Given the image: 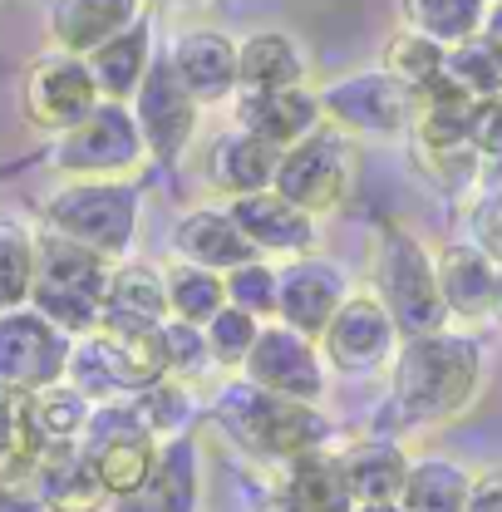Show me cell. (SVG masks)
Here are the masks:
<instances>
[{"label":"cell","instance_id":"24","mask_svg":"<svg viewBox=\"0 0 502 512\" xmlns=\"http://www.w3.org/2000/svg\"><path fill=\"white\" fill-rule=\"evenodd\" d=\"M306 74H311V60L286 30H256L237 45V94L301 89Z\"/></svg>","mask_w":502,"mask_h":512},{"label":"cell","instance_id":"27","mask_svg":"<svg viewBox=\"0 0 502 512\" xmlns=\"http://www.w3.org/2000/svg\"><path fill=\"white\" fill-rule=\"evenodd\" d=\"M197 488H202V478H197V444L183 434V439L158 448L153 478L133 498L114 503V508L119 512H197Z\"/></svg>","mask_w":502,"mask_h":512},{"label":"cell","instance_id":"43","mask_svg":"<svg viewBox=\"0 0 502 512\" xmlns=\"http://www.w3.org/2000/svg\"><path fill=\"white\" fill-rule=\"evenodd\" d=\"M473 148L483 163H502V99H488L473 109V128H468Z\"/></svg>","mask_w":502,"mask_h":512},{"label":"cell","instance_id":"28","mask_svg":"<svg viewBox=\"0 0 502 512\" xmlns=\"http://www.w3.org/2000/svg\"><path fill=\"white\" fill-rule=\"evenodd\" d=\"M281 508L286 512H355L350 483L340 473V453L315 448L286 463V483H281Z\"/></svg>","mask_w":502,"mask_h":512},{"label":"cell","instance_id":"39","mask_svg":"<svg viewBox=\"0 0 502 512\" xmlns=\"http://www.w3.org/2000/svg\"><path fill=\"white\" fill-rule=\"evenodd\" d=\"M89 414H94V404L64 380L35 394V424H40L45 444H79L89 429Z\"/></svg>","mask_w":502,"mask_h":512},{"label":"cell","instance_id":"50","mask_svg":"<svg viewBox=\"0 0 502 512\" xmlns=\"http://www.w3.org/2000/svg\"><path fill=\"white\" fill-rule=\"evenodd\" d=\"M158 5H183V0H158Z\"/></svg>","mask_w":502,"mask_h":512},{"label":"cell","instance_id":"48","mask_svg":"<svg viewBox=\"0 0 502 512\" xmlns=\"http://www.w3.org/2000/svg\"><path fill=\"white\" fill-rule=\"evenodd\" d=\"M355 512H399V503H379V508H355Z\"/></svg>","mask_w":502,"mask_h":512},{"label":"cell","instance_id":"7","mask_svg":"<svg viewBox=\"0 0 502 512\" xmlns=\"http://www.w3.org/2000/svg\"><path fill=\"white\" fill-rule=\"evenodd\" d=\"M79 448H84V458L94 463V478H99L104 498H109V503H124V498H133V493L153 478L158 448L163 444L143 429V419L133 414L128 399H114V404H94Z\"/></svg>","mask_w":502,"mask_h":512},{"label":"cell","instance_id":"14","mask_svg":"<svg viewBox=\"0 0 502 512\" xmlns=\"http://www.w3.org/2000/svg\"><path fill=\"white\" fill-rule=\"evenodd\" d=\"M242 380L276 399H291V404H320L325 399V360H320L315 340L266 320L247 365H242Z\"/></svg>","mask_w":502,"mask_h":512},{"label":"cell","instance_id":"49","mask_svg":"<svg viewBox=\"0 0 502 512\" xmlns=\"http://www.w3.org/2000/svg\"><path fill=\"white\" fill-rule=\"evenodd\" d=\"M493 320L502 325V276H498V306H493Z\"/></svg>","mask_w":502,"mask_h":512},{"label":"cell","instance_id":"38","mask_svg":"<svg viewBox=\"0 0 502 512\" xmlns=\"http://www.w3.org/2000/svg\"><path fill=\"white\" fill-rule=\"evenodd\" d=\"M443 60H448V50L434 45V40H424V35H414V30H394L389 45H384V74L399 79L409 94L434 84L443 74Z\"/></svg>","mask_w":502,"mask_h":512},{"label":"cell","instance_id":"10","mask_svg":"<svg viewBox=\"0 0 502 512\" xmlns=\"http://www.w3.org/2000/svg\"><path fill=\"white\" fill-rule=\"evenodd\" d=\"M99 104H104L99 84H94L89 64L79 55L45 50L40 60L25 69V79H20V119L35 133H50V138L69 133L74 124H84Z\"/></svg>","mask_w":502,"mask_h":512},{"label":"cell","instance_id":"37","mask_svg":"<svg viewBox=\"0 0 502 512\" xmlns=\"http://www.w3.org/2000/svg\"><path fill=\"white\" fill-rule=\"evenodd\" d=\"M133 404V414L143 419V429L158 439V444H173V439H183L192 424V394L183 380H168L153 384V389H143V394H133L128 399Z\"/></svg>","mask_w":502,"mask_h":512},{"label":"cell","instance_id":"29","mask_svg":"<svg viewBox=\"0 0 502 512\" xmlns=\"http://www.w3.org/2000/svg\"><path fill=\"white\" fill-rule=\"evenodd\" d=\"M468 488H473V473L463 463H453L443 453L409 458L399 512H463L468 508Z\"/></svg>","mask_w":502,"mask_h":512},{"label":"cell","instance_id":"32","mask_svg":"<svg viewBox=\"0 0 502 512\" xmlns=\"http://www.w3.org/2000/svg\"><path fill=\"white\" fill-rule=\"evenodd\" d=\"M40 453H45V439L35 424V394L0 389V483L30 478Z\"/></svg>","mask_w":502,"mask_h":512},{"label":"cell","instance_id":"36","mask_svg":"<svg viewBox=\"0 0 502 512\" xmlns=\"http://www.w3.org/2000/svg\"><path fill=\"white\" fill-rule=\"evenodd\" d=\"M443 74H448V79L473 99V104L502 99V55L483 40V35H473V40L453 45V50H448V60H443Z\"/></svg>","mask_w":502,"mask_h":512},{"label":"cell","instance_id":"19","mask_svg":"<svg viewBox=\"0 0 502 512\" xmlns=\"http://www.w3.org/2000/svg\"><path fill=\"white\" fill-rule=\"evenodd\" d=\"M434 276H439L443 311L453 320H493L502 261H493L478 242H448L434 256Z\"/></svg>","mask_w":502,"mask_h":512},{"label":"cell","instance_id":"31","mask_svg":"<svg viewBox=\"0 0 502 512\" xmlns=\"http://www.w3.org/2000/svg\"><path fill=\"white\" fill-rule=\"evenodd\" d=\"M399 15H404V30L453 50V45L483 35L488 0H399Z\"/></svg>","mask_w":502,"mask_h":512},{"label":"cell","instance_id":"47","mask_svg":"<svg viewBox=\"0 0 502 512\" xmlns=\"http://www.w3.org/2000/svg\"><path fill=\"white\" fill-rule=\"evenodd\" d=\"M20 168H30V158H20V163H0V178H10V173H20Z\"/></svg>","mask_w":502,"mask_h":512},{"label":"cell","instance_id":"42","mask_svg":"<svg viewBox=\"0 0 502 512\" xmlns=\"http://www.w3.org/2000/svg\"><path fill=\"white\" fill-rule=\"evenodd\" d=\"M163 350H168V375L173 380H197L202 370H212V355H207V340L197 325L183 320H163Z\"/></svg>","mask_w":502,"mask_h":512},{"label":"cell","instance_id":"18","mask_svg":"<svg viewBox=\"0 0 502 512\" xmlns=\"http://www.w3.org/2000/svg\"><path fill=\"white\" fill-rule=\"evenodd\" d=\"M168 64L178 84L192 94V104H227L237 99V40L222 30H183L168 50Z\"/></svg>","mask_w":502,"mask_h":512},{"label":"cell","instance_id":"17","mask_svg":"<svg viewBox=\"0 0 502 512\" xmlns=\"http://www.w3.org/2000/svg\"><path fill=\"white\" fill-rule=\"evenodd\" d=\"M276 168H281V148L251 138L242 128H222V133L207 143V153H202V178H207V188L217 192V197H227V202L251 197V192H271Z\"/></svg>","mask_w":502,"mask_h":512},{"label":"cell","instance_id":"12","mask_svg":"<svg viewBox=\"0 0 502 512\" xmlns=\"http://www.w3.org/2000/svg\"><path fill=\"white\" fill-rule=\"evenodd\" d=\"M128 109H133V124H138V138H143V153H148L158 168H178V163L188 158L192 138H197V114H202V109L192 104V94L178 84L168 55L153 60L143 89L133 94Z\"/></svg>","mask_w":502,"mask_h":512},{"label":"cell","instance_id":"20","mask_svg":"<svg viewBox=\"0 0 502 512\" xmlns=\"http://www.w3.org/2000/svg\"><path fill=\"white\" fill-rule=\"evenodd\" d=\"M325 124L315 89H276V94H237L232 99V128H242L251 138L271 143V148H296L306 133Z\"/></svg>","mask_w":502,"mask_h":512},{"label":"cell","instance_id":"30","mask_svg":"<svg viewBox=\"0 0 502 512\" xmlns=\"http://www.w3.org/2000/svg\"><path fill=\"white\" fill-rule=\"evenodd\" d=\"M104 316L128 320H168V286H163V266L153 261H114L109 266V286H104Z\"/></svg>","mask_w":502,"mask_h":512},{"label":"cell","instance_id":"51","mask_svg":"<svg viewBox=\"0 0 502 512\" xmlns=\"http://www.w3.org/2000/svg\"><path fill=\"white\" fill-rule=\"evenodd\" d=\"M498 261H502V252H498Z\"/></svg>","mask_w":502,"mask_h":512},{"label":"cell","instance_id":"11","mask_svg":"<svg viewBox=\"0 0 502 512\" xmlns=\"http://www.w3.org/2000/svg\"><path fill=\"white\" fill-rule=\"evenodd\" d=\"M399 345L404 340H399L394 320L370 291H350L335 320L325 325V335L315 340L325 370L350 375V380H365V375H379L384 365H394Z\"/></svg>","mask_w":502,"mask_h":512},{"label":"cell","instance_id":"35","mask_svg":"<svg viewBox=\"0 0 502 512\" xmlns=\"http://www.w3.org/2000/svg\"><path fill=\"white\" fill-rule=\"evenodd\" d=\"M35 286V227L0 217V316L30 306Z\"/></svg>","mask_w":502,"mask_h":512},{"label":"cell","instance_id":"6","mask_svg":"<svg viewBox=\"0 0 502 512\" xmlns=\"http://www.w3.org/2000/svg\"><path fill=\"white\" fill-rule=\"evenodd\" d=\"M355 173H360L355 138H345L340 128H330V124H320L296 148L281 153V168H276L271 192L320 222V217H330V212L345 207V197L355 188Z\"/></svg>","mask_w":502,"mask_h":512},{"label":"cell","instance_id":"3","mask_svg":"<svg viewBox=\"0 0 502 512\" xmlns=\"http://www.w3.org/2000/svg\"><path fill=\"white\" fill-rule=\"evenodd\" d=\"M138 202L143 188L128 178H79L60 183L40 202V232L74 242L99 261H128L138 232Z\"/></svg>","mask_w":502,"mask_h":512},{"label":"cell","instance_id":"9","mask_svg":"<svg viewBox=\"0 0 502 512\" xmlns=\"http://www.w3.org/2000/svg\"><path fill=\"white\" fill-rule=\"evenodd\" d=\"M315 99H320L325 124L340 128L345 138H404L414 124V94L384 69L330 79Z\"/></svg>","mask_w":502,"mask_h":512},{"label":"cell","instance_id":"44","mask_svg":"<svg viewBox=\"0 0 502 512\" xmlns=\"http://www.w3.org/2000/svg\"><path fill=\"white\" fill-rule=\"evenodd\" d=\"M463 512H502V468H488L473 478L468 488V508Z\"/></svg>","mask_w":502,"mask_h":512},{"label":"cell","instance_id":"41","mask_svg":"<svg viewBox=\"0 0 502 512\" xmlns=\"http://www.w3.org/2000/svg\"><path fill=\"white\" fill-rule=\"evenodd\" d=\"M222 286H227V306H237V311H247L256 320H276V266L271 261L256 256L247 266L227 271Z\"/></svg>","mask_w":502,"mask_h":512},{"label":"cell","instance_id":"22","mask_svg":"<svg viewBox=\"0 0 502 512\" xmlns=\"http://www.w3.org/2000/svg\"><path fill=\"white\" fill-rule=\"evenodd\" d=\"M138 15H148L143 0H50V50L89 60Z\"/></svg>","mask_w":502,"mask_h":512},{"label":"cell","instance_id":"40","mask_svg":"<svg viewBox=\"0 0 502 512\" xmlns=\"http://www.w3.org/2000/svg\"><path fill=\"white\" fill-rule=\"evenodd\" d=\"M261 325H266V320L247 316V311H237V306H222L217 316L202 325V340H207L212 365H217V370H242L251 345H256V335H261Z\"/></svg>","mask_w":502,"mask_h":512},{"label":"cell","instance_id":"33","mask_svg":"<svg viewBox=\"0 0 502 512\" xmlns=\"http://www.w3.org/2000/svg\"><path fill=\"white\" fill-rule=\"evenodd\" d=\"M163 286H168V320H183V325H207L227 306V286L217 271H202L188 261H173L163 266Z\"/></svg>","mask_w":502,"mask_h":512},{"label":"cell","instance_id":"5","mask_svg":"<svg viewBox=\"0 0 502 512\" xmlns=\"http://www.w3.org/2000/svg\"><path fill=\"white\" fill-rule=\"evenodd\" d=\"M375 296L379 306L389 311L399 340H419V335H439L448 311L439 296V276H434V256L429 247L399 227L384 222L379 227V252H375Z\"/></svg>","mask_w":502,"mask_h":512},{"label":"cell","instance_id":"16","mask_svg":"<svg viewBox=\"0 0 502 512\" xmlns=\"http://www.w3.org/2000/svg\"><path fill=\"white\" fill-rule=\"evenodd\" d=\"M227 212L237 217L242 237L251 242V252L261 256V261H266V256H291V261H301V256L315 252V237H320L315 217H306L301 207H291V202L276 197V192L237 197V202H227Z\"/></svg>","mask_w":502,"mask_h":512},{"label":"cell","instance_id":"46","mask_svg":"<svg viewBox=\"0 0 502 512\" xmlns=\"http://www.w3.org/2000/svg\"><path fill=\"white\" fill-rule=\"evenodd\" d=\"M483 40L502 55V0H488V15H483Z\"/></svg>","mask_w":502,"mask_h":512},{"label":"cell","instance_id":"8","mask_svg":"<svg viewBox=\"0 0 502 512\" xmlns=\"http://www.w3.org/2000/svg\"><path fill=\"white\" fill-rule=\"evenodd\" d=\"M143 158L148 153H143V138H138V124H133V109L109 104V99L84 124H74L45 148V163L55 173H64L69 183H79V178H124Z\"/></svg>","mask_w":502,"mask_h":512},{"label":"cell","instance_id":"25","mask_svg":"<svg viewBox=\"0 0 502 512\" xmlns=\"http://www.w3.org/2000/svg\"><path fill=\"white\" fill-rule=\"evenodd\" d=\"M89 74L99 84V99L109 104H133V94L143 89L148 69H153V20L138 15L124 35H114L109 45H99L89 55Z\"/></svg>","mask_w":502,"mask_h":512},{"label":"cell","instance_id":"45","mask_svg":"<svg viewBox=\"0 0 502 512\" xmlns=\"http://www.w3.org/2000/svg\"><path fill=\"white\" fill-rule=\"evenodd\" d=\"M0 512H50V508L35 493L30 478H15V483H0Z\"/></svg>","mask_w":502,"mask_h":512},{"label":"cell","instance_id":"34","mask_svg":"<svg viewBox=\"0 0 502 512\" xmlns=\"http://www.w3.org/2000/svg\"><path fill=\"white\" fill-rule=\"evenodd\" d=\"M409 158H414V173L443 197H463L483 168L473 143H409Z\"/></svg>","mask_w":502,"mask_h":512},{"label":"cell","instance_id":"4","mask_svg":"<svg viewBox=\"0 0 502 512\" xmlns=\"http://www.w3.org/2000/svg\"><path fill=\"white\" fill-rule=\"evenodd\" d=\"M104 286H109V261L89 256L74 242H60L35 227V286H30V311L64 330L69 340H84L104 320Z\"/></svg>","mask_w":502,"mask_h":512},{"label":"cell","instance_id":"21","mask_svg":"<svg viewBox=\"0 0 502 512\" xmlns=\"http://www.w3.org/2000/svg\"><path fill=\"white\" fill-rule=\"evenodd\" d=\"M168 247H173L178 261L217 271V276L256 261L251 242L242 237V227H237V217L227 207H192V212H183L173 222V232H168Z\"/></svg>","mask_w":502,"mask_h":512},{"label":"cell","instance_id":"23","mask_svg":"<svg viewBox=\"0 0 502 512\" xmlns=\"http://www.w3.org/2000/svg\"><path fill=\"white\" fill-rule=\"evenodd\" d=\"M30 483L35 493L45 498L50 512H99L109 508L99 478H94V463L84 458L79 444H45V453L35 458L30 468Z\"/></svg>","mask_w":502,"mask_h":512},{"label":"cell","instance_id":"26","mask_svg":"<svg viewBox=\"0 0 502 512\" xmlns=\"http://www.w3.org/2000/svg\"><path fill=\"white\" fill-rule=\"evenodd\" d=\"M340 473L350 483V498L355 508H379V503H399L404 493V478H409V453L394 444V439H360L340 453Z\"/></svg>","mask_w":502,"mask_h":512},{"label":"cell","instance_id":"1","mask_svg":"<svg viewBox=\"0 0 502 512\" xmlns=\"http://www.w3.org/2000/svg\"><path fill=\"white\" fill-rule=\"evenodd\" d=\"M478 389H483V345L458 330L404 340L389 365V404L409 429L458 419L478 399Z\"/></svg>","mask_w":502,"mask_h":512},{"label":"cell","instance_id":"2","mask_svg":"<svg viewBox=\"0 0 502 512\" xmlns=\"http://www.w3.org/2000/svg\"><path fill=\"white\" fill-rule=\"evenodd\" d=\"M212 419L256 463H281V468L301 453L325 448L335 434L330 419L320 414V404H291V399H276L247 380H227L217 389Z\"/></svg>","mask_w":502,"mask_h":512},{"label":"cell","instance_id":"15","mask_svg":"<svg viewBox=\"0 0 502 512\" xmlns=\"http://www.w3.org/2000/svg\"><path fill=\"white\" fill-rule=\"evenodd\" d=\"M350 286H345V271L320 261V256H301V261H286L276 271V325L320 340L325 325L335 320V311L345 306Z\"/></svg>","mask_w":502,"mask_h":512},{"label":"cell","instance_id":"13","mask_svg":"<svg viewBox=\"0 0 502 512\" xmlns=\"http://www.w3.org/2000/svg\"><path fill=\"white\" fill-rule=\"evenodd\" d=\"M74 340L30 306L0 316V389L40 394L64 380Z\"/></svg>","mask_w":502,"mask_h":512}]
</instances>
